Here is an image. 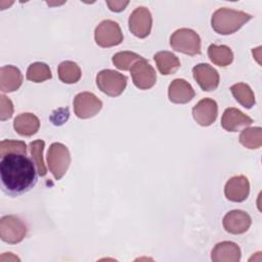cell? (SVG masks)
<instances>
[{
  "label": "cell",
  "instance_id": "30",
  "mask_svg": "<svg viewBox=\"0 0 262 262\" xmlns=\"http://www.w3.org/2000/svg\"><path fill=\"white\" fill-rule=\"evenodd\" d=\"M128 4L129 1H106V5L108 6V8L115 12L123 11Z\"/></svg>",
  "mask_w": 262,
  "mask_h": 262
},
{
  "label": "cell",
  "instance_id": "24",
  "mask_svg": "<svg viewBox=\"0 0 262 262\" xmlns=\"http://www.w3.org/2000/svg\"><path fill=\"white\" fill-rule=\"evenodd\" d=\"M238 139L245 147L257 149L262 145V129L260 127L245 128L241 132Z\"/></svg>",
  "mask_w": 262,
  "mask_h": 262
},
{
  "label": "cell",
  "instance_id": "5",
  "mask_svg": "<svg viewBox=\"0 0 262 262\" xmlns=\"http://www.w3.org/2000/svg\"><path fill=\"white\" fill-rule=\"evenodd\" d=\"M96 85L104 94L116 97L125 90L127 77L114 70H102L96 76Z\"/></svg>",
  "mask_w": 262,
  "mask_h": 262
},
{
  "label": "cell",
  "instance_id": "22",
  "mask_svg": "<svg viewBox=\"0 0 262 262\" xmlns=\"http://www.w3.org/2000/svg\"><path fill=\"white\" fill-rule=\"evenodd\" d=\"M230 91L235 98V100L246 108H251L254 106L255 94L251 87L246 83H236L230 87Z\"/></svg>",
  "mask_w": 262,
  "mask_h": 262
},
{
  "label": "cell",
  "instance_id": "18",
  "mask_svg": "<svg viewBox=\"0 0 262 262\" xmlns=\"http://www.w3.org/2000/svg\"><path fill=\"white\" fill-rule=\"evenodd\" d=\"M23 83V75L14 66H3L0 69V90L3 93L16 91Z\"/></svg>",
  "mask_w": 262,
  "mask_h": 262
},
{
  "label": "cell",
  "instance_id": "27",
  "mask_svg": "<svg viewBox=\"0 0 262 262\" xmlns=\"http://www.w3.org/2000/svg\"><path fill=\"white\" fill-rule=\"evenodd\" d=\"M45 146V142L41 139L32 141L30 143V150L32 155V160L34 161L37 172L40 176H45L47 173L44 161H43V149Z\"/></svg>",
  "mask_w": 262,
  "mask_h": 262
},
{
  "label": "cell",
  "instance_id": "12",
  "mask_svg": "<svg viewBox=\"0 0 262 262\" xmlns=\"http://www.w3.org/2000/svg\"><path fill=\"white\" fill-rule=\"evenodd\" d=\"M250 193L249 179L244 175L231 177L225 184L224 194L227 200L234 203H241L248 199Z\"/></svg>",
  "mask_w": 262,
  "mask_h": 262
},
{
  "label": "cell",
  "instance_id": "9",
  "mask_svg": "<svg viewBox=\"0 0 262 262\" xmlns=\"http://www.w3.org/2000/svg\"><path fill=\"white\" fill-rule=\"evenodd\" d=\"M102 107V101L91 92H81L74 98V112L80 119L94 117Z\"/></svg>",
  "mask_w": 262,
  "mask_h": 262
},
{
  "label": "cell",
  "instance_id": "28",
  "mask_svg": "<svg viewBox=\"0 0 262 262\" xmlns=\"http://www.w3.org/2000/svg\"><path fill=\"white\" fill-rule=\"evenodd\" d=\"M8 154L27 155V144L20 140H2L0 142V156L1 158H3Z\"/></svg>",
  "mask_w": 262,
  "mask_h": 262
},
{
  "label": "cell",
  "instance_id": "17",
  "mask_svg": "<svg viewBox=\"0 0 262 262\" xmlns=\"http://www.w3.org/2000/svg\"><path fill=\"white\" fill-rule=\"evenodd\" d=\"M214 262H238L241 260V249L232 242L218 243L211 252Z\"/></svg>",
  "mask_w": 262,
  "mask_h": 262
},
{
  "label": "cell",
  "instance_id": "20",
  "mask_svg": "<svg viewBox=\"0 0 262 262\" xmlns=\"http://www.w3.org/2000/svg\"><path fill=\"white\" fill-rule=\"evenodd\" d=\"M157 68L162 75L174 74L180 68L179 58L170 51H159L154 55Z\"/></svg>",
  "mask_w": 262,
  "mask_h": 262
},
{
  "label": "cell",
  "instance_id": "19",
  "mask_svg": "<svg viewBox=\"0 0 262 262\" xmlns=\"http://www.w3.org/2000/svg\"><path fill=\"white\" fill-rule=\"evenodd\" d=\"M13 128L21 136H32L40 128L38 117L32 113H23L16 116L13 121Z\"/></svg>",
  "mask_w": 262,
  "mask_h": 262
},
{
  "label": "cell",
  "instance_id": "23",
  "mask_svg": "<svg viewBox=\"0 0 262 262\" xmlns=\"http://www.w3.org/2000/svg\"><path fill=\"white\" fill-rule=\"evenodd\" d=\"M57 73L59 80L66 84L77 83L82 76L80 67L76 62L71 60L62 61L58 66Z\"/></svg>",
  "mask_w": 262,
  "mask_h": 262
},
{
  "label": "cell",
  "instance_id": "16",
  "mask_svg": "<svg viewBox=\"0 0 262 262\" xmlns=\"http://www.w3.org/2000/svg\"><path fill=\"white\" fill-rule=\"evenodd\" d=\"M253 120L235 107H228L224 111L221 118V126L228 132H235L242 127L249 126Z\"/></svg>",
  "mask_w": 262,
  "mask_h": 262
},
{
  "label": "cell",
  "instance_id": "25",
  "mask_svg": "<svg viewBox=\"0 0 262 262\" xmlns=\"http://www.w3.org/2000/svg\"><path fill=\"white\" fill-rule=\"evenodd\" d=\"M26 77L29 81H32L34 83H41L51 79L52 74L48 64L37 61L29 66Z\"/></svg>",
  "mask_w": 262,
  "mask_h": 262
},
{
  "label": "cell",
  "instance_id": "10",
  "mask_svg": "<svg viewBox=\"0 0 262 262\" xmlns=\"http://www.w3.org/2000/svg\"><path fill=\"white\" fill-rule=\"evenodd\" d=\"M128 25L129 30L134 36L140 39L146 38L150 34L152 26V17L148 8L144 6L135 8L129 16Z\"/></svg>",
  "mask_w": 262,
  "mask_h": 262
},
{
  "label": "cell",
  "instance_id": "14",
  "mask_svg": "<svg viewBox=\"0 0 262 262\" xmlns=\"http://www.w3.org/2000/svg\"><path fill=\"white\" fill-rule=\"evenodd\" d=\"M251 224L252 219L250 215L242 210H232L223 217V227L231 234L245 233Z\"/></svg>",
  "mask_w": 262,
  "mask_h": 262
},
{
  "label": "cell",
  "instance_id": "11",
  "mask_svg": "<svg viewBox=\"0 0 262 262\" xmlns=\"http://www.w3.org/2000/svg\"><path fill=\"white\" fill-rule=\"evenodd\" d=\"M218 115L217 102L212 98H204L192 107V117L194 121L204 127L212 125Z\"/></svg>",
  "mask_w": 262,
  "mask_h": 262
},
{
  "label": "cell",
  "instance_id": "8",
  "mask_svg": "<svg viewBox=\"0 0 262 262\" xmlns=\"http://www.w3.org/2000/svg\"><path fill=\"white\" fill-rule=\"evenodd\" d=\"M133 84L141 90L151 88L157 82V74L150 63L143 57L136 62L130 69Z\"/></svg>",
  "mask_w": 262,
  "mask_h": 262
},
{
  "label": "cell",
  "instance_id": "6",
  "mask_svg": "<svg viewBox=\"0 0 262 262\" xmlns=\"http://www.w3.org/2000/svg\"><path fill=\"white\" fill-rule=\"evenodd\" d=\"M94 39L98 46L107 48L121 44L124 37L118 23L112 19H104L96 27Z\"/></svg>",
  "mask_w": 262,
  "mask_h": 262
},
{
  "label": "cell",
  "instance_id": "26",
  "mask_svg": "<svg viewBox=\"0 0 262 262\" xmlns=\"http://www.w3.org/2000/svg\"><path fill=\"white\" fill-rule=\"evenodd\" d=\"M142 56L131 51H120L114 54L112 61L115 67L121 71H128L134 62L141 59Z\"/></svg>",
  "mask_w": 262,
  "mask_h": 262
},
{
  "label": "cell",
  "instance_id": "7",
  "mask_svg": "<svg viewBox=\"0 0 262 262\" xmlns=\"http://www.w3.org/2000/svg\"><path fill=\"white\" fill-rule=\"evenodd\" d=\"M27 234L26 224L14 215H6L0 219V237L11 245L20 243Z\"/></svg>",
  "mask_w": 262,
  "mask_h": 262
},
{
  "label": "cell",
  "instance_id": "4",
  "mask_svg": "<svg viewBox=\"0 0 262 262\" xmlns=\"http://www.w3.org/2000/svg\"><path fill=\"white\" fill-rule=\"evenodd\" d=\"M47 164L53 177L56 180L61 179L71 164L69 148L60 142L51 143L47 151Z\"/></svg>",
  "mask_w": 262,
  "mask_h": 262
},
{
  "label": "cell",
  "instance_id": "13",
  "mask_svg": "<svg viewBox=\"0 0 262 262\" xmlns=\"http://www.w3.org/2000/svg\"><path fill=\"white\" fill-rule=\"evenodd\" d=\"M192 75L204 91H213L219 85L218 72L208 63H199L192 68Z\"/></svg>",
  "mask_w": 262,
  "mask_h": 262
},
{
  "label": "cell",
  "instance_id": "2",
  "mask_svg": "<svg viewBox=\"0 0 262 262\" xmlns=\"http://www.w3.org/2000/svg\"><path fill=\"white\" fill-rule=\"evenodd\" d=\"M252 17L251 14L245 11L222 7L214 11L211 25L216 33L220 35H230L239 30L246 23L252 19Z\"/></svg>",
  "mask_w": 262,
  "mask_h": 262
},
{
  "label": "cell",
  "instance_id": "21",
  "mask_svg": "<svg viewBox=\"0 0 262 262\" xmlns=\"http://www.w3.org/2000/svg\"><path fill=\"white\" fill-rule=\"evenodd\" d=\"M208 56L210 60L218 67H227L233 60V52L226 45L211 44L208 48Z\"/></svg>",
  "mask_w": 262,
  "mask_h": 262
},
{
  "label": "cell",
  "instance_id": "29",
  "mask_svg": "<svg viewBox=\"0 0 262 262\" xmlns=\"http://www.w3.org/2000/svg\"><path fill=\"white\" fill-rule=\"evenodd\" d=\"M13 104L12 101L5 95H0V120L6 121L12 117Z\"/></svg>",
  "mask_w": 262,
  "mask_h": 262
},
{
  "label": "cell",
  "instance_id": "1",
  "mask_svg": "<svg viewBox=\"0 0 262 262\" xmlns=\"http://www.w3.org/2000/svg\"><path fill=\"white\" fill-rule=\"evenodd\" d=\"M36 165L24 154H8L1 158L0 176L3 190L18 195L30 190L37 182Z\"/></svg>",
  "mask_w": 262,
  "mask_h": 262
},
{
  "label": "cell",
  "instance_id": "3",
  "mask_svg": "<svg viewBox=\"0 0 262 262\" xmlns=\"http://www.w3.org/2000/svg\"><path fill=\"white\" fill-rule=\"evenodd\" d=\"M170 46L175 51L187 55H196L201 53V38L193 30L181 28L171 35Z\"/></svg>",
  "mask_w": 262,
  "mask_h": 262
},
{
  "label": "cell",
  "instance_id": "15",
  "mask_svg": "<svg viewBox=\"0 0 262 262\" xmlns=\"http://www.w3.org/2000/svg\"><path fill=\"white\" fill-rule=\"evenodd\" d=\"M194 95L192 86L184 79H175L169 85L168 97L173 103H187Z\"/></svg>",
  "mask_w": 262,
  "mask_h": 262
}]
</instances>
